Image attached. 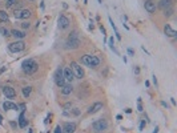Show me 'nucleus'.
Segmentation results:
<instances>
[{
  "mask_svg": "<svg viewBox=\"0 0 177 133\" xmlns=\"http://www.w3.org/2000/svg\"><path fill=\"white\" fill-rule=\"evenodd\" d=\"M22 69L25 75H33L39 71V64L33 59H25L22 63Z\"/></svg>",
  "mask_w": 177,
  "mask_h": 133,
  "instance_id": "nucleus-1",
  "label": "nucleus"
},
{
  "mask_svg": "<svg viewBox=\"0 0 177 133\" xmlns=\"http://www.w3.org/2000/svg\"><path fill=\"white\" fill-rule=\"evenodd\" d=\"M108 128H109V123L105 118H99V120L93 121L91 125V130L93 133H104Z\"/></svg>",
  "mask_w": 177,
  "mask_h": 133,
  "instance_id": "nucleus-2",
  "label": "nucleus"
},
{
  "mask_svg": "<svg viewBox=\"0 0 177 133\" xmlns=\"http://www.w3.org/2000/svg\"><path fill=\"white\" fill-rule=\"evenodd\" d=\"M80 45H81V41H80L79 39V35H77V32H72V33H69V36H68V39H67L65 41V48L67 49H77V48H80Z\"/></svg>",
  "mask_w": 177,
  "mask_h": 133,
  "instance_id": "nucleus-3",
  "label": "nucleus"
},
{
  "mask_svg": "<svg viewBox=\"0 0 177 133\" xmlns=\"http://www.w3.org/2000/svg\"><path fill=\"white\" fill-rule=\"evenodd\" d=\"M25 47H27V44H25L23 40H16V41H13V43H10V44H8V51H10L11 53H19V52L24 51Z\"/></svg>",
  "mask_w": 177,
  "mask_h": 133,
  "instance_id": "nucleus-4",
  "label": "nucleus"
},
{
  "mask_svg": "<svg viewBox=\"0 0 177 133\" xmlns=\"http://www.w3.org/2000/svg\"><path fill=\"white\" fill-rule=\"evenodd\" d=\"M69 66L72 68V71H73V73H75L76 79L83 80L84 77H85V71H84V68H83L79 63H76V61H71V65Z\"/></svg>",
  "mask_w": 177,
  "mask_h": 133,
  "instance_id": "nucleus-5",
  "label": "nucleus"
},
{
  "mask_svg": "<svg viewBox=\"0 0 177 133\" xmlns=\"http://www.w3.org/2000/svg\"><path fill=\"white\" fill-rule=\"evenodd\" d=\"M53 80H55V84H56L59 88H61V87H64L67 84L65 79H64V75H63V66H59V68L55 71Z\"/></svg>",
  "mask_w": 177,
  "mask_h": 133,
  "instance_id": "nucleus-6",
  "label": "nucleus"
},
{
  "mask_svg": "<svg viewBox=\"0 0 177 133\" xmlns=\"http://www.w3.org/2000/svg\"><path fill=\"white\" fill-rule=\"evenodd\" d=\"M13 16L16 19H23V20H29L32 17V11L31 10H15L13 11Z\"/></svg>",
  "mask_w": 177,
  "mask_h": 133,
  "instance_id": "nucleus-7",
  "label": "nucleus"
},
{
  "mask_svg": "<svg viewBox=\"0 0 177 133\" xmlns=\"http://www.w3.org/2000/svg\"><path fill=\"white\" fill-rule=\"evenodd\" d=\"M57 26H59V28H60L61 31H64V29H67L71 26V21L64 13H60L59 17H57Z\"/></svg>",
  "mask_w": 177,
  "mask_h": 133,
  "instance_id": "nucleus-8",
  "label": "nucleus"
},
{
  "mask_svg": "<svg viewBox=\"0 0 177 133\" xmlns=\"http://www.w3.org/2000/svg\"><path fill=\"white\" fill-rule=\"evenodd\" d=\"M103 108H104V104H103V103H101V101H95L91 107L88 108V109H87V114H88V116L96 114L97 112H100Z\"/></svg>",
  "mask_w": 177,
  "mask_h": 133,
  "instance_id": "nucleus-9",
  "label": "nucleus"
},
{
  "mask_svg": "<svg viewBox=\"0 0 177 133\" xmlns=\"http://www.w3.org/2000/svg\"><path fill=\"white\" fill-rule=\"evenodd\" d=\"M63 75H64V79H65V82H69V84H72L73 80L76 79L75 77V73H73L72 68L71 66H65L63 69Z\"/></svg>",
  "mask_w": 177,
  "mask_h": 133,
  "instance_id": "nucleus-10",
  "label": "nucleus"
},
{
  "mask_svg": "<svg viewBox=\"0 0 177 133\" xmlns=\"http://www.w3.org/2000/svg\"><path fill=\"white\" fill-rule=\"evenodd\" d=\"M144 8H145V11L148 13L153 15V13L157 11V4H156L155 0H145V1H144Z\"/></svg>",
  "mask_w": 177,
  "mask_h": 133,
  "instance_id": "nucleus-11",
  "label": "nucleus"
},
{
  "mask_svg": "<svg viewBox=\"0 0 177 133\" xmlns=\"http://www.w3.org/2000/svg\"><path fill=\"white\" fill-rule=\"evenodd\" d=\"M3 95L6 96L7 98L13 100V98H16V91L11 85H4L3 87Z\"/></svg>",
  "mask_w": 177,
  "mask_h": 133,
  "instance_id": "nucleus-12",
  "label": "nucleus"
},
{
  "mask_svg": "<svg viewBox=\"0 0 177 133\" xmlns=\"http://www.w3.org/2000/svg\"><path fill=\"white\" fill-rule=\"evenodd\" d=\"M61 129H63V133H75L76 123H73V121H67V123L63 124Z\"/></svg>",
  "mask_w": 177,
  "mask_h": 133,
  "instance_id": "nucleus-13",
  "label": "nucleus"
},
{
  "mask_svg": "<svg viewBox=\"0 0 177 133\" xmlns=\"http://www.w3.org/2000/svg\"><path fill=\"white\" fill-rule=\"evenodd\" d=\"M101 64V59L97 55H91V60H89V68H93L96 69L99 65Z\"/></svg>",
  "mask_w": 177,
  "mask_h": 133,
  "instance_id": "nucleus-14",
  "label": "nucleus"
},
{
  "mask_svg": "<svg viewBox=\"0 0 177 133\" xmlns=\"http://www.w3.org/2000/svg\"><path fill=\"white\" fill-rule=\"evenodd\" d=\"M73 91H75V88H73L72 84H69V82H67L64 87H61V95L63 96H71L73 93Z\"/></svg>",
  "mask_w": 177,
  "mask_h": 133,
  "instance_id": "nucleus-15",
  "label": "nucleus"
},
{
  "mask_svg": "<svg viewBox=\"0 0 177 133\" xmlns=\"http://www.w3.org/2000/svg\"><path fill=\"white\" fill-rule=\"evenodd\" d=\"M11 36H12L13 39H16V40H22V39H24L25 36H27V33H25L24 31H20V29H11Z\"/></svg>",
  "mask_w": 177,
  "mask_h": 133,
  "instance_id": "nucleus-16",
  "label": "nucleus"
},
{
  "mask_svg": "<svg viewBox=\"0 0 177 133\" xmlns=\"http://www.w3.org/2000/svg\"><path fill=\"white\" fill-rule=\"evenodd\" d=\"M164 33L168 36V37H172V39L177 37V32L174 31L169 24H165V26H164Z\"/></svg>",
  "mask_w": 177,
  "mask_h": 133,
  "instance_id": "nucleus-17",
  "label": "nucleus"
},
{
  "mask_svg": "<svg viewBox=\"0 0 177 133\" xmlns=\"http://www.w3.org/2000/svg\"><path fill=\"white\" fill-rule=\"evenodd\" d=\"M3 109L4 111H17L19 109V105L15 104L12 101H4L3 103Z\"/></svg>",
  "mask_w": 177,
  "mask_h": 133,
  "instance_id": "nucleus-18",
  "label": "nucleus"
},
{
  "mask_svg": "<svg viewBox=\"0 0 177 133\" xmlns=\"http://www.w3.org/2000/svg\"><path fill=\"white\" fill-rule=\"evenodd\" d=\"M174 4V0H160L157 3V8L160 10H165L168 7H172Z\"/></svg>",
  "mask_w": 177,
  "mask_h": 133,
  "instance_id": "nucleus-19",
  "label": "nucleus"
},
{
  "mask_svg": "<svg viewBox=\"0 0 177 133\" xmlns=\"http://www.w3.org/2000/svg\"><path fill=\"white\" fill-rule=\"evenodd\" d=\"M17 124H19L20 128H25L27 125H28V120H27V117H25V111H22L19 118H17Z\"/></svg>",
  "mask_w": 177,
  "mask_h": 133,
  "instance_id": "nucleus-20",
  "label": "nucleus"
},
{
  "mask_svg": "<svg viewBox=\"0 0 177 133\" xmlns=\"http://www.w3.org/2000/svg\"><path fill=\"white\" fill-rule=\"evenodd\" d=\"M22 93H23V96H24V98H28L29 96H31V93H32V87L31 85L23 87V88H22Z\"/></svg>",
  "mask_w": 177,
  "mask_h": 133,
  "instance_id": "nucleus-21",
  "label": "nucleus"
},
{
  "mask_svg": "<svg viewBox=\"0 0 177 133\" xmlns=\"http://www.w3.org/2000/svg\"><path fill=\"white\" fill-rule=\"evenodd\" d=\"M0 21L1 23H8L10 21V16L7 13L6 10H0Z\"/></svg>",
  "mask_w": 177,
  "mask_h": 133,
  "instance_id": "nucleus-22",
  "label": "nucleus"
},
{
  "mask_svg": "<svg viewBox=\"0 0 177 133\" xmlns=\"http://www.w3.org/2000/svg\"><path fill=\"white\" fill-rule=\"evenodd\" d=\"M162 12H164V16H165V17H171V16H173V13H174V6L168 7V8L162 10Z\"/></svg>",
  "mask_w": 177,
  "mask_h": 133,
  "instance_id": "nucleus-23",
  "label": "nucleus"
},
{
  "mask_svg": "<svg viewBox=\"0 0 177 133\" xmlns=\"http://www.w3.org/2000/svg\"><path fill=\"white\" fill-rule=\"evenodd\" d=\"M0 35L3 37H10L11 36V29H8L7 27H0Z\"/></svg>",
  "mask_w": 177,
  "mask_h": 133,
  "instance_id": "nucleus-24",
  "label": "nucleus"
},
{
  "mask_svg": "<svg viewBox=\"0 0 177 133\" xmlns=\"http://www.w3.org/2000/svg\"><path fill=\"white\" fill-rule=\"evenodd\" d=\"M109 23H111L112 28H113V31H115V35H116L117 40H120V41H121V35H120V33H119V31H117V28H116V24H115V23H113V20H112V17H109Z\"/></svg>",
  "mask_w": 177,
  "mask_h": 133,
  "instance_id": "nucleus-25",
  "label": "nucleus"
},
{
  "mask_svg": "<svg viewBox=\"0 0 177 133\" xmlns=\"http://www.w3.org/2000/svg\"><path fill=\"white\" fill-rule=\"evenodd\" d=\"M81 114V111H80L79 108H72L69 111V116H75V117H77V116H80Z\"/></svg>",
  "mask_w": 177,
  "mask_h": 133,
  "instance_id": "nucleus-26",
  "label": "nucleus"
},
{
  "mask_svg": "<svg viewBox=\"0 0 177 133\" xmlns=\"http://www.w3.org/2000/svg\"><path fill=\"white\" fill-rule=\"evenodd\" d=\"M109 48H111V49H112V51H113L116 55H119V51H117L116 47H115V39H113V36L109 39Z\"/></svg>",
  "mask_w": 177,
  "mask_h": 133,
  "instance_id": "nucleus-27",
  "label": "nucleus"
},
{
  "mask_svg": "<svg viewBox=\"0 0 177 133\" xmlns=\"http://www.w3.org/2000/svg\"><path fill=\"white\" fill-rule=\"evenodd\" d=\"M20 27H22V29H29L31 28V21L29 20H25V21H23V23H20Z\"/></svg>",
  "mask_w": 177,
  "mask_h": 133,
  "instance_id": "nucleus-28",
  "label": "nucleus"
},
{
  "mask_svg": "<svg viewBox=\"0 0 177 133\" xmlns=\"http://www.w3.org/2000/svg\"><path fill=\"white\" fill-rule=\"evenodd\" d=\"M15 4H16V0H7V1H6V8H7V10H8V8H12Z\"/></svg>",
  "mask_w": 177,
  "mask_h": 133,
  "instance_id": "nucleus-29",
  "label": "nucleus"
},
{
  "mask_svg": "<svg viewBox=\"0 0 177 133\" xmlns=\"http://www.w3.org/2000/svg\"><path fill=\"white\" fill-rule=\"evenodd\" d=\"M72 107H73V104L71 101H68V103H65V104L63 105V108H64V111H71L72 109Z\"/></svg>",
  "mask_w": 177,
  "mask_h": 133,
  "instance_id": "nucleus-30",
  "label": "nucleus"
},
{
  "mask_svg": "<svg viewBox=\"0 0 177 133\" xmlns=\"http://www.w3.org/2000/svg\"><path fill=\"white\" fill-rule=\"evenodd\" d=\"M137 111L139 112H142L144 109H142V101H141V97L137 98Z\"/></svg>",
  "mask_w": 177,
  "mask_h": 133,
  "instance_id": "nucleus-31",
  "label": "nucleus"
},
{
  "mask_svg": "<svg viewBox=\"0 0 177 133\" xmlns=\"http://www.w3.org/2000/svg\"><path fill=\"white\" fill-rule=\"evenodd\" d=\"M145 125H146V121H145V120H141V121H140V130L144 129V128H145Z\"/></svg>",
  "mask_w": 177,
  "mask_h": 133,
  "instance_id": "nucleus-32",
  "label": "nucleus"
},
{
  "mask_svg": "<svg viewBox=\"0 0 177 133\" xmlns=\"http://www.w3.org/2000/svg\"><path fill=\"white\" fill-rule=\"evenodd\" d=\"M53 133H63V129H61V127H60V125H57V127L55 128Z\"/></svg>",
  "mask_w": 177,
  "mask_h": 133,
  "instance_id": "nucleus-33",
  "label": "nucleus"
},
{
  "mask_svg": "<svg viewBox=\"0 0 177 133\" xmlns=\"http://www.w3.org/2000/svg\"><path fill=\"white\" fill-rule=\"evenodd\" d=\"M128 55L129 56H135V51H133L132 48H128Z\"/></svg>",
  "mask_w": 177,
  "mask_h": 133,
  "instance_id": "nucleus-34",
  "label": "nucleus"
},
{
  "mask_svg": "<svg viewBox=\"0 0 177 133\" xmlns=\"http://www.w3.org/2000/svg\"><path fill=\"white\" fill-rule=\"evenodd\" d=\"M133 72H135V75H140V68H139V66H135Z\"/></svg>",
  "mask_w": 177,
  "mask_h": 133,
  "instance_id": "nucleus-35",
  "label": "nucleus"
},
{
  "mask_svg": "<svg viewBox=\"0 0 177 133\" xmlns=\"http://www.w3.org/2000/svg\"><path fill=\"white\" fill-rule=\"evenodd\" d=\"M152 77H153V84H155V87L157 88V77H156V75H153Z\"/></svg>",
  "mask_w": 177,
  "mask_h": 133,
  "instance_id": "nucleus-36",
  "label": "nucleus"
},
{
  "mask_svg": "<svg viewBox=\"0 0 177 133\" xmlns=\"http://www.w3.org/2000/svg\"><path fill=\"white\" fill-rule=\"evenodd\" d=\"M161 105H162V107H164V108H167V109H168V108H169V105H168V103H165V101H161Z\"/></svg>",
  "mask_w": 177,
  "mask_h": 133,
  "instance_id": "nucleus-37",
  "label": "nucleus"
},
{
  "mask_svg": "<svg viewBox=\"0 0 177 133\" xmlns=\"http://www.w3.org/2000/svg\"><path fill=\"white\" fill-rule=\"evenodd\" d=\"M6 69H7V66H1V68H0V75L3 72H6Z\"/></svg>",
  "mask_w": 177,
  "mask_h": 133,
  "instance_id": "nucleus-38",
  "label": "nucleus"
},
{
  "mask_svg": "<svg viewBox=\"0 0 177 133\" xmlns=\"http://www.w3.org/2000/svg\"><path fill=\"white\" fill-rule=\"evenodd\" d=\"M10 124H11V127H12V128H16V127H17V124H16L15 121H11Z\"/></svg>",
  "mask_w": 177,
  "mask_h": 133,
  "instance_id": "nucleus-39",
  "label": "nucleus"
},
{
  "mask_svg": "<svg viewBox=\"0 0 177 133\" xmlns=\"http://www.w3.org/2000/svg\"><path fill=\"white\" fill-rule=\"evenodd\" d=\"M100 31L103 32V33H104V35H105V33H107V32H105V28H104V27H103V26H100Z\"/></svg>",
  "mask_w": 177,
  "mask_h": 133,
  "instance_id": "nucleus-40",
  "label": "nucleus"
},
{
  "mask_svg": "<svg viewBox=\"0 0 177 133\" xmlns=\"http://www.w3.org/2000/svg\"><path fill=\"white\" fill-rule=\"evenodd\" d=\"M19 108H22V111H25V104H20Z\"/></svg>",
  "mask_w": 177,
  "mask_h": 133,
  "instance_id": "nucleus-41",
  "label": "nucleus"
},
{
  "mask_svg": "<svg viewBox=\"0 0 177 133\" xmlns=\"http://www.w3.org/2000/svg\"><path fill=\"white\" fill-rule=\"evenodd\" d=\"M125 112H126V113H130V112H132V111H130V108H126V109H125Z\"/></svg>",
  "mask_w": 177,
  "mask_h": 133,
  "instance_id": "nucleus-42",
  "label": "nucleus"
},
{
  "mask_svg": "<svg viewBox=\"0 0 177 133\" xmlns=\"http://www.w3.org/2000/svg\"><path fill=\"white\" fill-rule=\"evenodd\" d=\"M116 118H117V120H119V121H120V120H121V118H123V117H121L120 114H117V116H116Z\"/></svg>",
  "mask_w": 177,
  "mask_h": 133,
  "instance_id": "nucleus-43",
  "label": "nucleus"
},
{
  "mask_svg": "<svg viewBox=\"0 0 177 133\" xmlns=\"http://www.w3.org/2000/svg\"><path fill=\"white\" fill-rule=\"evenodd\" d=\"M171 101H172V104H173V105H176V100H174V98H171Z\"/></svg>",
  "mask_w": 177,
  "mask_h": 133,
  "instance_id": "nucleus-44",
  "label": "nucleus"
},
{
  "mask_svg": "<svg viewBox=\"0 0 177 133\" xmlns=\"http://www.w3.org/2000/svg\"><path fill=\"white\" fill-rule=\"evenodd\" d=\"M153 133H158V127L155 128V130H153Z\"/></svg>",
  "mask_w": 177,
  "mask_h": 133,
  "instance_id": "nucleus-45",
  "label": "nucleus"
},
{
  "mask_svg": "<svg viewBox=\"0 0 177 133\" xmlns=\"http://www.w3.org/2000/svg\"><path fill=\"white\" fill-rule=\"evenodd\" d=\"M0 124H3V116L0 114Z\"/></svg>",
  "mask_w": 177,
  "mask_h": 133,
  "instance_id": "nucleus-46",
  "label": "nucleus"
},
{
  "mask_svg": "<svg viewBox=\"0 0 177 133\" xmlns=\"http://www.w3.org/2000/svg\"><path fill=\"white\" fill-rule=\"evenodd\" d=\"M87 3H88V0H84V4H87Z\"/></svg>",
  "mask_w": 177,
  "mask_h": 133,
  "instance_id": "nucleus-47",
  "label": "nucleus"
},
{
  "mask_svg": "<svg viewBox=\"0 0 177 133\" xmlns=\"http://www.w3.org/2000/svg\"><path fill=\"white\" fill-rule=\"evenodd\" d=\"M99 3H103V0H99Z\"/></svg>",
  "mask_w": 177,
  "mask_h": 133,
  "instance_id": "nucleus-48",
  "label": "nucleus"
},
{
  "mask_svg": "<svg viewBox=\"0 0 177 133\" xmlns=\"http://www.w3.org/2000/svg\"><path fill=\"white\" fill-rule=\"evenodd\" d=\"M31 1H35V0H31Z\"/></svg>",
  "mask_w": 177,
  "mask_h": 133,
  "instance_id": "nucleus-49",
  "label": "nucleus"
},
{
  "mask_svg": "<svg viewBox=\"0 0 177 133\" xmlns=\"http://www.w3.org/2000/svg\"><path fill=\"white\" fill-rule=\"evenodd\" d=\"M4 1H7V0H4Z\"/></svg>",
  "mask_w": 177,
  "mask_h": 133,
  "instance_id": "nucleus-50",
  "label": "nucleus"
}]
</instances>
